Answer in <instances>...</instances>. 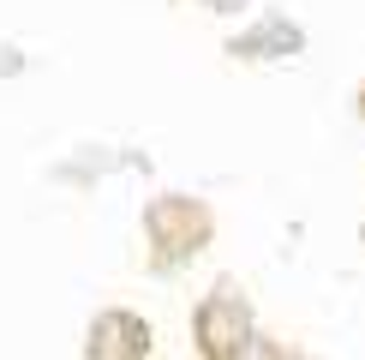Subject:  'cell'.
Listing matches in <instances>:
<instances>
[{
  "label": "cell",
  "instance_id": "1",
  "mask_svg": "<svg viewBox=\"0 0 365 360\" xmlns=\"http://www.w3.org/2000/svg\"><path fill=\"white\" fill-rule=\"evenodd\" d=\"M216 204L197 192H156L144 204V264L150 276H174L192 259H204L216 240Z\"/></svg>",
  "mask_w": 365,
  "mask_h": 360
},
{
  "label": "cell",
  "instance_id": "2",
  "mask_svg": "<svg viewBox=\"0 0 365 360\" xmlns=\"http://www.w3.org/2000/svg\"><path fill=\"white\" fill-rule=\"evenodd\" d=\"M257 336V312L240 282H210L192 306V349L197 360H240Z\"/></svg>",
  "mask_w": 365,
  "mask_h": 360
},
{
  "label": "cell",
  "instance_id": "3",
  "mask_svg": "<svg viewBox=\"0 0 365 360\" xmlns=\"http://www.w3.org/2000/svg\"><path fill=\"white\" fill-rule=\"evenodd\" d=\"M156 354V330L138 306H102L84 324V360H150Z\"/></svg>",
  "mask_w": 365,
  "mask_h": 360
},
{
  "label": "cell",
  "instance_id": "4",
  "mask_svg": "<svg viewBox=\"0 0 365 360\" xmlns=\"http://www.w3.org/2000/svg\"><path fill=\"white\" fill-rule=\"evenodd\" d=\"M294 54H306V24L287 12H264L227 36V60H246V66H269V60H294Z\"/></svg>",
  "mask_w": 365,
  "mask_h": 360
},
{
  "label": "cell",
  "instance_id": "5",
  "mask_svg": "<svg viewBox=\"0 0 365 360\" xmlns=\"http://www.w3.org/2000/svg\"><path fill=\"white\" fill-rule=\"evenodd\" d=\"M240 360H287V349H282V342H269L264 330H257V336H252V349L240 354Z\"/></svg>",
  "mask_w": 365,
  "mask_h": 360
},
{
  "label": "cell",
  "instance_id": "6",
  "mask_svg": "<svg viewBox=\"0 0 365 360\" xmlns=\"http://www.w3.org/2000/svg\"><path fill=\"white\" fill-rule=\"evenodd\" d=\"M197 6H204V12H246L252 0H197Z\"/></svg>",
  "mask_w": 365,
  "mask_h": 360
},
{
  "label": "cell",
  "instance_id": "7",
  "mask_svg": "<svg viewBox=\"0 0 365 360\" xmlns=\"http://www.w3.org/2000/svg\"><path fill=\"white\" fill-rule=\"evenodd\" d=\"M354 114H359V120H365V84H359V90H354Z\"/></svg>",
  "mask_w": 365,
  "mask_h": 360
},
{
  "label": "cell",
  "instance_id": "8",
  "mask_svg": "<svg viewBox=\"0 0 365 360\" xmlns=\"http://www.w3.org/2000/svg\"><path fill=\"white\" fill-rule=\"evenodd\" d=\"M287 360H312V354H299V349H287Z\"/></svg>",
  "mask_w": 365,
  "mask_h": 360
}]
</instances>
